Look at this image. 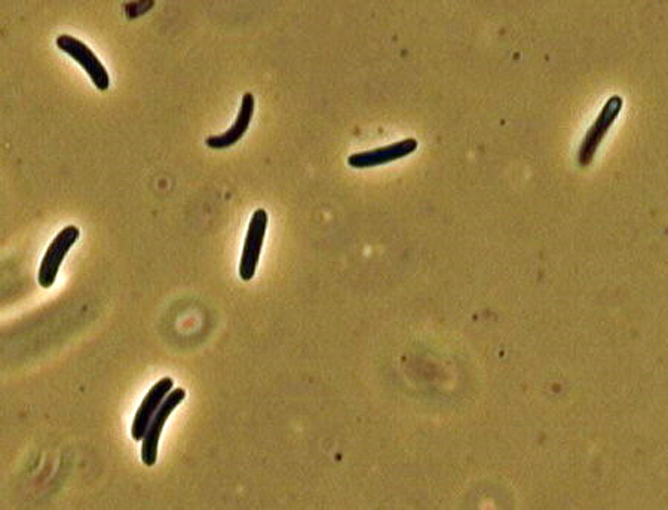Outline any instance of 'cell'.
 Masks as SVG:
<instances>
[{"label":"cell","instance_id":"1","mask_svg":"<svg viewBox=\"0 0 668 510\" xmlns=\"http://www.w3.org/2000/svg\"><path fill=\"white\" fill-rule=\"evenodd\" d=\"M624 106V100L620 96L611 97L603 106L602 112L597 116L596 121L591 125L590 130L582 139L581 146H579L578 161L579 166L585 167L591 164L600 143L605 139L606 133L611 130L612 124L617 121Z\"/></svg>","mask_w":668,"mask_h":510},{"label":"cell","instance_id":"2","mask_svg":"<svg viewBox=\"0 0 668 510\" xmlns=\"http://www.w3.org/2000/svg\"><path fill=\"white\" fill-rule=\"evenodd\" d=\"M268 222V213L265 209H257L251 216L247 237L244 241V249H242L241 262H239V277L244 282H250L256 276Z\"/></svg>","mask_w":668,"mask_h":510},{"label":"cell","instance_id":"3","mask_svg":"<svg viewBox=\"0 0 668 510\" xmlns=\"http://www.w3.org/2000/svg\"><path fill=\"white\" fill-rule=\"evenodd\" d=\"M55 44H57V47L60 48L63 53H66L67 56L73 58L76 63H79V66L88 73L91 81L96 85L97 90H109V72H107L106 67L103 66V63L98 60L94 51L91 50L85 42L79 41V39L73 38V36L70 35H61L58 36Z\"/></svg>","mask_w":668,"mask_h":510},{"label":"cell","instance_id":"4","mask_svg":"<svg viewBox=\"0 0 668 510\" xmlns=\"http://www.w3.org/2000/svg\"><path fill=\"white\" fill-rule=\"evenodd\" d=\"M79 235H81L79 228L70 225V227L61 229V232H58L57 237L49 244L38 274V282L44 289H49L57 280L61 264H63L64 258L70 252V249L75 246Z\"/></svg>","mask_w":668,"mask_h":510},{"label":"cell","instance_id":"5","mask_svg":"<svg viewBox=\"0 0 668 510\" xmlns=\"http://www.w3.org/2000/svg\"><path fill=\"white\" fill-rule=\"evenodd\" d=\"M186 399L185 389L171 390L170 395L165 397L161 408L156 411L152 423L149 424L146 435L142 441V461L144 466H155L158 460L159 439H161L162 430H164L165 423H167L170 415L173 414L174 409Z\"/></svg>","mask_w":668,"mask_h":510},{"label":"cell","instance_id":"6","mask_svg":"<svg viewBox=\"0 0 668 510\" xmlns=\"http://www.w3.org/2000/svg\"><path fill=\"white\" fill-rule=\"evenodd\" d=\"M173 378L165 377L159 380L152 389L144 396L142 405L137 409L136 417H134L133 426H131V436L134 441L142 442L144 435H146L149 424L152 423L156 411L161 408L165 397L170 395L173 390Z\"/></svg>","mask_w":668,"mask_h":510},{"label":"cell","instance_id":"7","mask_svg":"<svg viewBox=\"0 0 668 510\" xmlns=\"http://www.w3.org/2000/svg\"><path fill=\"white\" fill-rule=\"evenodd\" d=\"M416 149H418V140L410 137V139L401 140V142L392 143V145L383 146V148L351 155L348 158V164L352 169H372V167L385 166L392 161L409 157Z\"/></svg>","mask_w":668,"mask_h":510},{"label":"cell","instance_id":"8","mask_svg":"<svg viewBox=\"0 0 668 510\" xmlns=\"http://www.w3.org/2000/svg\"><path fill=\"white\" fill-rule=\"evenodd\" d=\"M254 106H256V100H254L253 94L245 93L244 97H242L239 114L232 127L226 133L220 134V136L208 137L205 140V145L210 149H216V151H222V149H228L231 146L237 145L239 140L247 133L248 127H250V122L254 115Z\"/></svg>","mask_w":668,"mask_h":510}]
</instances>
